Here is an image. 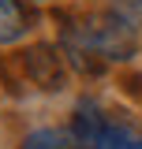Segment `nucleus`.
<instances>
[{
	"label": "nucleus",
	"instance_id": "nucleus-1",
	"mask_svg": "<svg viewBox=\"0 0 142 149\" xmlns=\"http://www.w3.org/2000/svg\"><path fill=\"white\" fill-rule=\"evenodd\" d=\"M82 22H86V37L93 45V52L105 63L135 56V49H138V26L131 19L116 15V11H101V15H90Z\"/></svg>",
	"mask_w": 142,
	"mask_h": 149
},
{
	"label": "nucleus",
	"instance_id": "nucleus-2",
	"mask_svg": "<svg viewBox=\"0 0 142 149\" xmlns=\"http://www.w3.org/2000/svg\"><path fill=\"white\" fill-rule=\"evenodd\" d=\"M67 56L53 49V45H34L22 52V67H26V78L41 86V90H64L67 82V67H64Z\"/></svg>",
	"mask_w": 142,
	"mask_h": 149
},
{
	"label": "nucleus",
	"instance_id": "nucleus-3",
	"mask_svg": "<svg viewBox=\"0 0 142 149\" xmlns=\"http://www.w3.org/2000/svg\"><path fill=\"white\" fill-rule=\"evenodd\" d=\"M108 119L101 116L97 101H79L75 104V116H71V138L79 142V149H93L105 134Z\"/></svg>",
	"mask_w": 142,
	"mask_h": 149
},
{
	"label": "nucleus",
	"instance_id": "nucleus-4",
	"mask_svg": "<svg viewBox=\"0 0 142 149\" xmlns=\"http://www.w3.org/2000/svg\"><path fill=\"white\" fill-rule=\"evenodd\" d=\"M30 30V11L22 0H0V45H15Z\"/></svg>",
	"mask_w": 142,
	"mask_h": 149
},
{
	"label": "nucleus",
	"instance_id": "nucleus-5",
	"mask_svg": "<svg viewBox=\"0 0 142 149\" xmlns=\"http://www.w3.org/2000/svg\"><path fill=\"white\" fill-rule=\"evenodd\" d=\"M22 149H79V142L71 138V130L41 127V130H30L22 138Z\"/></svg>",
	"mask_w": 142,
	"mask_h": 149
},
{
	"label": "nucleus",
	"instance_id": "nucleus-6",
	"mask_svg": "<svg viewBox=\"0 0 142 149\" xmlns=\"http://www.w3.org/2000/svg\"><path fill=\"white\" fill-rule=\"evenodd\" d=\"M93 149H142V138L127 127V123H112V119H108L105 134H101V142Z\"/></svg>",
	"mask_w": 142,
	"mask_h": 149
},
{
	"label": "nucleus",
	"instance_id": "nucleus-7",
	"mask_svg": "<svg viewBox=\"0 0 142 149\" xmlns=\"http://www.w3.org/2000/svg\"><path fill=\"white\" fill-rule=\"evenodd\" d=\"M108 11L131 19V22L138 26V22H142V0H108Z\"/></svg>",
	"mask_w": 142,
	"mask_h": 149
},
{
	"label": "nucleus",
	"instance_id": "nucleus-8",
	"mask_svg": "<svg viewBox=\"0 0 142 149\" xmlns=\"http://www.w3.org/2000/svg\"><path fill=\"white\" fill-rule=\"evenodd\" d=\"M26 4H53V0H26Z\"/></svg>",
	"mask_w": 142,
	"mask_h": 149
}]
</instances>
